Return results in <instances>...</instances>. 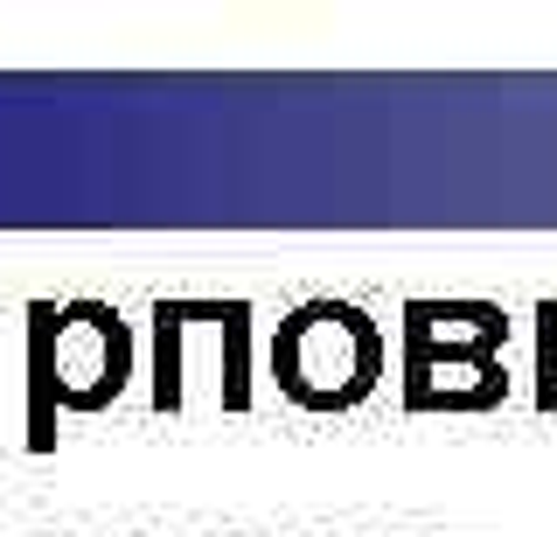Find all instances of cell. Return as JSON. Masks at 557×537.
<instances>
[{
	"instance_id": "6da1fadb",
	"label": "cell",
	"mask_w": 557,
	"mask_h": 537,
	"mask_svg": "<svg viewBox=\"0 0 557 537\" xmlns=\"http://www.w3.org/2000/svg\"><path fill=\"white\" fill-rule=\"evenodd\" d=\"M133 321L112 301H28V454H57L63 412H112L133 385Z\"/></svg>"
},
{
	"instance_id": "7a4b0ae2",
	"label": "cell",
	"mask_w": 557,
	"mask_h": 537,
	"mask_svg": "<svg viewBox=\"0 0 557 537\" xmlns=\"http://www.w3.org/2000/svg\"><path fill=\"white\" fill-rule=\"evenodd\" d=\"M258 307L223 293H161L147 307V405L153 412H251Z\"/></svg>"
},
{
	"instance_id": "3957f363",
	"label": "cell",
	"mask_w": 557,
	"mask_h": 537,
	"mask_svg": "<svg viewBox=\"0 0 557 537\" xmlns=\"http://www.w3.org/2000/svg\"><path fill=\"white\" fill-rule=\"evenodd\" d=\"M265 370L293 412L342 419V412L370 405L383 391V377H391V335H383V321L370 307L313 293V301L278 315L272 342H265Z\"/></svg>"
},
{
	"instance_id": "277c9868",
	"label": "cell",
	"mask_w": 557,
	"mask_h": 537,
	"mask_svg": "<svg viewBox=\"0 0 557 537\" xmlns=\"http://www.w3.org/2000/svg\"><path fill=\"white\" fill-rule=\"evenodd\" d=\"M397 398H405V412L474 419V412L509 405V370H502V356H432V350H397Z\"/></svg>"
},
{
	"instance_id": "5b68a950",
	"label": "cell",
	"mask_w": 557,
	"mask_h": 537,
	"mask_svg": "<svg viewBox=\"0 0 557 537\" xmlns=\"http://www.w3.org/2000/svg\"><path fill=\"white\" fill-rule=\"evenodd\" d=\"M509 342V307L502 301H405L397 307V350L432 356H502Z\"/></svg>"
},
{
	"instance_id": "8992f818",
	"label": "cell",
	"mask_w": 557,
	"mask_h": 537,
	"mask_svg": "<svg viewBox=\"0 0 557 537\" xmlns=\"http://www.w3.org/2000/svg\"><path fill=\"white\" fill-rule=\"evenodd\" d=\"M530 405L557 412V301H536V385H530Z\"/></svg>"
}]
</instances>
